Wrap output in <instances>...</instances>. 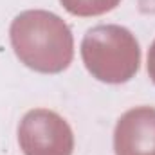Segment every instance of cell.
<instances>
[{
    "instance_id": "cell-1",
    "label": "cell",
    "mask_w": 155,
    "mask_h": 155,
    "mask_svg": "<svg viewBox=\"0 0 155 155\" xmlns=\"http://www.w3.org/2000/svg\"><path fill=\"white\" fill-rule=\"evenodd\" d=\"M15 54L24 65L43 74L65 71L74 56L69 25L54 13L35 9L20 13L9 29Z\"/></svg>"
},
{
    "instance_id": "cell-2",
    "label": "cell",
    "mask_w": 155,
    "mask_h": 155,
    "mask_svg": "<svg viewBox=\"0 0 155 155\" xmlns=\"http://www.w3.org/2000/svg\"><path fill=\"white\" fill-rule=\"evenodd\" d=\"M81 58L94 78L105 83H126L141 63V49L135 36L121 25L92 27L81 41Z\"/></svg>"
},
{
    "instance_id": "cell-3",
    "label": "cell",
    "mask_w": 155,
    "mask_h": 155,
    "mask_svg": "<svg viewBox=\"0 0 155 155\" xmlns=\"http://www.w3.org/2000/svg\"><path fill=\"white\" fill-rule=\"evenodd\" d=\"M24 155H72L74 134L69 123L52 110H29L18 126Z\"/></svg>"
},
{
    "instance_id": "cell-4",
    "label": "cell",
    "mask_w": 155,
    "mask_h": 155,
    "mask_svg": "<svg viewBox=\"0 0 155 155\" xmlns=\"http://www.w3.org/2000/svg\"><path fill=\"white\" fill-rule=\"evenodd\" d=\"M116 155H155V108L135 107L124 112L114 132Z\"/></svg>"
},
{
    "instance_id": "cell-5",
    "label": "cell",
    "mask_w": 155,
    "mask_h": 155,
    "mask_svg": "<svg viewBox=\"0 0 155 155\" xmlns=\"http://www.w3.org/2000/svg\"><path fill=\"white\" fill-rule=\"evenodd\" d=\"M61 5L76 16H97L112 11L121 0H60Z\"/></svg>"
},
{
    "instance_id": "cell-6",
    "label": "cell",
    "mask_w": 155,
    "mask_h": 155,
    "mask_svg": "<svg viewBox=\"0 0 155 155\" xmlns=\"http://www.w3.org/2000/svg\"><path fill=\"white\" fill-rule=\"evenodd\" d=\"M148 74L152 78V81L155 83V40L148 51Z\"/></svg>"
}]
</instances>
